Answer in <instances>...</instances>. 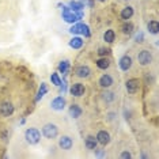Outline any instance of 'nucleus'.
Here are the masks:
<instances>
[{
    "label": "nucleus",
    "mask_w": 159,
    "mask_h": 159,
    "mask_svg": "<svg viewBox=\"0 0 159 159\" xmlns=\"http://www.w3.org/2000/svg\"><path fill=\"white\" fill-rule=\"evenodd\" d=\"M25 139L30 146H35L41 140V132L37 128H27L25 131Z\"/></svg>",
    "instance_id": "nucleus-1"
},
{
    "label": "nucleus",
    "mask_w": 159,
    "mask_h": 159,
    "mask_svg": "<svg viewBox=\"0 0 159 159\" xmlns=\"http://www.w3.org/2000/svg\"><path fill=\"white\" fill-rule=\"evenodd\" d=\"M42 135H44L48 140L56 139V137L59 136V126H57L56 124H52V122L45 124L44 126H42Z\"/></svg>",
    "instance_id": "nucleus-2"
},
{
    "label": "nucleus",
    "mask_w": 159,
    "mask_h": 159,
    "mask_svg": "<svg viewBox=\"0 0 159 159\" xmlns=\"http://www.w3.org/2000/svg\"><path fill=\"white\" fill-rule=\"evenodd\" d=\"M83 16H84L83 11H70V12H64L63 14L64 22H67V23H70V25H74V23L79 22V20H80Z\"/></svg>",
    "instance_id": "nucleus-3"
},
{
    "label": "nucleus",
    "mask_w": 159,
    "mask_h": 159,
    "mask_svg": "<svg viewBox=\"0 0 159 159\" xmlns=\"http://www.w3.org/2000/svg\"><path fill=\"white\" fill-rule=\"evenodd\" d=\"M137 61H139L140 66L146 67V66H150L151 63H152V53L150 52V50L147 49H143L139 52V55H137Z\"/></svg>",
    "instance_id": "nucleus-4"
},
{
    "label": "nucleus",
    "mask_w": 159,
    "mask_h": 159,
    "mask_svg": "<svg viewBox=\"0 0 159 159\" xmlns=\"http://www.w3.org/2000/svg\"><path fill=\"white\" fill-rule=\"evenodd\" d=\"M50 106H52V109L53 110H56V111H61V110H64V107H66V98L64 97H56L55 99H52V102H50Z\"/></svg>",
    "instance_id": "nucleus-5"
},
{
    "label": "nucleus",
    "mask_w": 159,
    "mask_h": 159,
    "mask_svg": "<svg viewBox=\"0 0 159 159\" xmlns=\"http://www.w3.org/2000/svg\"><path fill=\"white\" fill-rule=\"evenodd\" d=\"M70 93L72 97H82V95H84V93H86V87L82 83H74L70 89Z\"/></svg>",
    "instance_id": "nucleus-6"
},
{
    "label": "nucleus",
    "mask_w": 159,
    "mask_h": 159,
    "mask_svg": "<svg viewBox=\"0 0 159 159\" xmlns=\"http://www.w3.org/2000/svg\"><path fill=\"white\" fill-rule=\"evenodd\" d=\"M74 146V140L70 136H61L59 139V147L64 151H70Z\"/></svg>",
    "instance_id": "nucleus-7"
},
{
    "label": "nucleus",
    "mask_w": 159,
    "mask_h": 159,
    "mask_svg": "<svg viewBox=\"0 0 159 159\" xmlns=\"http://www.w3.org/2000/svg\"><path fill=\"white\" fill-rule=\"evenodd\" d=\"M140 87V82L137 80V79L135 78H132V79H128L125 83V89H126V91H128L129 94H135L137 90H139Z\"/></svg>",
    "instance_id": "nucleus-8"
},
{
    "label": "nucleus",
    "mask_w": 159,
    "mask_h": 159,
    "mask_svg": "<svg viewBox=\"0 0 159 159\" xmlns=\"http://www.w3.org/2000/svg\"><path fill=\"white\" fill-rule=\"evenodd\" d=\"M132 57L131 56H128V55H124L120 59V61H118V66H120L121 68V71H129L131 70V67H132Z\"/></svg>",
    "instance_id": "nucleus-9"
},
{
    "label": "nucleus",
    "mask_w": 159,
    "mask_h": 159,
    "mask_svg": "<svg viewBox=\"0 0 159 159\" xmlns=\"http://www.w3.org/2000/svg\"><path fill=\"white\" fill-rule=\"evenodd\" d=\"M95 139H97V142H98V144H101V146H103V147L110 143V135H109V132H106V131H99L97 133Z\"/></svg>",
    "instance_id": "nucleus-10"
},
{
    "label": "nucleus",
    "mask_w": 159,
    "mask_h": 159,
    "mask_svg": "<svg viewBox=\"0 0 159 159\" xmlns=\"http://www.w3.org/2000/svg\"><path fill=\"white\" fill-rule=\"evenodd\" d=\"M14 113V105L11 102H3L0 105V114L3 117H8Z\"/></svg>",
    "instance_id": "nucleus-11"
},
{
    "label": "nucleus",
    "mask_w": 159,
    "mask_h": 159,
    "mask_svg": "<svg viewBox=\"0 0 159 159\" xmlns=\"http://www.w3.org/2000/svg\"><path fill=\"white\" fill-rule=\"evenodd\" d=\"M75 74H76L78 78L80 79H86L91 75V70H90L89 66H79L76 70H75Z\"/></svg>",
    "instance_id": "nucleus-12"
},
{
    "label": "nucleus",
    "mask_w": 159,
    "mask_h": 159,
    "mask_svg": "<svg viewBox=\"0 0 159 159\" xmlns=\"http://www.w3.org/2000/svg\"><path fill=\"white\" fill-rule=\"evenodd\" d=\"M113 83H114V80H113V78H111L109 74H103L102 76L99 78V86L102 89L111 87V86H113Z\"/></svg>",
    "instance_id": "nucleus-13"
},
{
    "label": "nucleus",
    "mask_w": 159,
    "mask_h": 159,
    "mask_svg": "<svg viewBox=\"0 0 159 159\" xmlns=\"http://www.w3.org/2000/svg\"><path fill=\"white\" fill-rule=\"evenodd\" d=\"M133 14H135V10H133V7L131 6H126L125 8H122V11L120 14V16H121V19L122 20H128V19H131V18L133 16Z\"/></svg>",
    "instance_id": "nucleus-14"
},
{
    "label": "nucleus",
    "mask_w": 159,
    "mask_h": 159,
    "mask_svg": "<svg viewBox=\"0 0 159 159\" xmlns=\"http://www.w3.org/2000/svg\"><path fill=\"white\" fill-rule=\"evenodd\" d=\"M70 8L72 10V11H83L84 10V2L83 0H71V3H70Z\"/></svg>",
    "instance_id": "nucleus-15"
},
{
    "label": "nucleus",
    "mask_w": 159,
    "mask_h": 159,
    "mask_svg": "<svg viewBox=\"0 0 159 159\" xmlns=\"http://www.w3.org/2000/svg\"><path fill=\"white\" fill-rule=\"evenodd\" d=\"M68 113H70V116L72 118H79L83 113L82 107L79 106V105H71L70 109H68Z\"/></svg>",
    "instance_id": "nucleus-16"
},
{
    "label": "nucleus",
    "mask_w": 159,
    "mask_h": 159,
    "mask_svg": "<svg viewBox=\"0 0 159 159\" xmlns=\"http://www.w3.org/2000/svg\"><path fill=\"white\" fill-rule=\"evenodd\" d=\"M83 44H84V41H83L82 37H78V35H74V37L71 38L70 41V46L72 49H80Z\"/></svg>",
    "instance_id": "nucleus-17"
},
{
    "label": "nucleus",
    "mask_w": 159,
    "mask_h": 159,
    "mask_svg": "<svg viewBox=\"0 0 159 159\" xmlns=\"http://www.w3.org/2000/svg\"><path fill=\"white\" fill-rule=\"evenodd\" d=\"M95 64L99 70H107V68L110 67V60L107 59V57H101V59L95 61Z\"/></svg>",
    "instance_id": "nucleus-18"
},
{
    "label": "nucleus",
    "mask_w": 159,
    "mask_h": 159,
    "mask_svg": "<svg viewBox=\"0 0 159 159\" xmlns=\"http://www.w3.org/2000/svg\"><path fill=\"white\" fill-rule=\"evenodd\" d=\"M147 29H148V31H150L151 34L157 35L159 33V23H158V20H150L148 25H147Z\"/></svg>",
    "instance_id": "nucleus-19"
},
{
    "label": "nucleus",
    "mask_w": 159,
    "mask_h": 159,
    "mask_svg": "<svg viewBox=\"0 0 159 159\" xmlns=\"http://www.w3.org/2000/svg\"><path fill=\"white\" fill-rule=\"evenodd\" d=\"M70 61L68 60H63V61H60V64H59V71L61 72V74L64 75V76H66V75H68V72H70Z\"/></svg>",
    "instance_id": "nucleus-20"
},
{
    "label": "nucleus",
    "mask_w": 159,
    "mask_h": 159,
    "mask_svg": "<svg viewBox=\"0 0 159 159\" xmlns=\"http://www.w3.org/2000/svg\"><path fill=\"white\" fill-rule=\"evenodd\" d=\"M84 144H86V147H87L89 150H95L97 146H98V142H97V139L94 136H87L86 137Z\"/></svg>",
    "instance_id": "nucleus-21"
},
{
    "label": "nucleus",
    "mask_w": 159,
    "mask_h": 159,
    "mask_svg": "<svg viewBox=\"0 0 159 159\" xmlns=\"http://www.w3.org/2000/svg\"><path fill=\"white\" fill-rule=\"evenodd\" d=\"M46 93H48V86H46V83H41V86H39V89H38V93H37V97H35V102H38L39 99L44 98Z\"/></svg>",
    "instance_id": "nucleus-22"
},
{
    "label": "nucleus",
    "mask_w": 159,
    "mask_h": 159,
    "mask_svg": "<svg viewBox=\"0 0 159 159\" xmlns=\"http://www.w3.org/2000/svg\"><path fill=\"white\" fill-rule=\"evenodd\" d=\"M114 38H116V33H114V30H111V29H109V30H106L103 33V41L107 42V44L114 42Z\"/></svg>",
    "instance_id": "nucleus-23"
},
{
    "label": "nucleus",
    "mask_w": 159,
    "mask_h": 159,
    "mask_svg": "<svg viewBox=\"0 0 159 159\" xmlns=\"http://www.w3.org/2000/svg\"><path fill=\"white\" fill-rule=\"evenodd\" d=\"M102 99L106 103H110V102H113V101L116 99V95H114V93H111V91H105L102 94Z\"/></svg>",
    "instance_id": "nucleus-24"
},
{
    "label": "nucleus",
    "mask_w": 159,
    "mask_h": 159,
    "mask_svg": "<svg viewBox=\"0 0 159 159\" xmlns=\"http://www.w3.org/2000/svg\"><path fill=\"white\" fill-rule=\"evenodd\" d=\"M50 82H52V84H55L56 87H59V86L61 84V78L59 76L57 72H53V74L50 75Z\"/></svg>",
    "instance_id": "nucleus-25"
},
{
    "label": "nucleus",
    "mask_w": 159,
    "mask_h": 159,
    "mask_svg": "<svg viewBox=\"0 0 159 159\" xmlns=\"http://www.w3.org/2000/svg\"><path fill=\"white\" fill-rule=\"evenodd\" d=\"M80 34H82V35H84L86 38H89L90 35H91V31H90V27H89L86 23H82V22H80Z\"/></svg>",
    "instance_id": "nucleus-26"
},
{
    "label": "nucleus",
    "mask_w": 159,
    "mask_h": 159,
    "mask_svg": "<svg viewBox=\"0 0 159 159\" xmlns=\"http://www.w3.org/2000/svg\"><path fill=\"white\" fill-rule=\"evenodd\" d=\"M121 30H122V33H124V34H131L132 31H133V25H132L131 22H128V20H126V23L122 25Z\"/></svg>",
    "instance_id": "nucleus-27"
},
{
    "label": "nucleus",
    "mask_w": 159,
    "mask_h": 159,
    "mask_svg": "<svg viewBox=\"0 0 159 159\" xmlns=\"http://www.w3.org/2000/svg\"><path fill=\"white\" fill-rule=\"evenodd\" d=\"M68 31H70L72 35H78V34H80V22H79V23H78V22H76V23H74Z\"/></svg>",
    "instance_id": "nucleus-28"
},
{
    "label": "nucleus",
    "mask_w": 159,
    "mask_h": 159,
    "mask_svg": "<svg viewBox=\"0 0 159 159\" xmlns=\"http://www.w3.org/2000/svg\"><path fill=\"white\" fill-rule=\"evenodd\" d=\"M59 89H60V94H61V95H64V94L67 93V80H66V79H63V80H61V84L59 86Z\"/></svg>",
    "instance_id": "nucleus-29"
},
{
    "label": "nucleus",
    "mask_w": 159,
    "mask_h": 159,
    "mask_svg": "<svg viewBox=\"0 0 159 159\" xmlns=\"http://www.w3.org/2000/svg\"><path fill=\"white\" fill-rule=\"evenodd\" d=\"M98 55H99L101 57L109 56V55H110V49H107V48H99V49H98Z\"/></svg>",
    "instance_id": "nucleus-30"
},
{
    "label": "nucleus",
    "mask_w": 159,
    "mask_h": 159,
    "mask_svg": "<svg viewBox=\"0 0 159 159\" xmlns=\"http://www.w3.org/2000/svg\"><path fill=\"white\" fill-rule=\"evenodd\" d=\"M120 158H121V159H131L132 155H131V152H129V151H122V152L120 154Z\"/></svg>",
    "instance_id": "nucleus-31"
},
{
    "label": "nucleus",
    "mask_w": 159,
    "mask_h": 159,
    "mask_svg": "<svg viewBox=\"0 0 159 159\" xmlns=\"http://www.w3.org/2000/svg\"><path fill=\"white\" fill-rule=\"evenodd\" d=\"M136 42H143V39H144V35H143V33H139L136 35Z\"/></svg>",
    "instance_id": "nucleus-32"
},
{
    "label": "nucleus",
    "mask_w": 159,
    "mask_h": 159,
    "mask_svg": "<svg viewBox=\"0 0 159 159\" xmlns=\"http://www.w3.org/2000/svg\"><path fill=\"white\" fill-rule=\"evenodd\" d=\"M114 113H109V114H107V118H109V120H113V118H114Z\"/></svg>",
    "instance_id": "nucleus-33"
},
{
    "label": "nucleus",
    "mask_w": 159,
    "mask_h": 159,
    "mask_svg": "<svg viewBox=\"0 0 159 159\" xmlns=\"http://www.w3.org/2000/svg\"><path fill=\"white\" fill-rule=\"evenodd\" d=\"M89 6H90V7H93V0H89Z\"/></svg>",
    "instance_id": "nucleus-34"
},
{
    "label": "nucleus",
    "mask_w": 159,
    "mask_h": 159,
    "mask_svg": "<svg viewBox=\"0 0 159 159\" xmlns=\"http://www.w3.org/2000/svg\"><path fill=\"white\" fill-rule=\"evenodd\" d=\"M98 2H101V3H105V2H106V0H98Z\"/></svg>",
    "instance_id": "nucleus-35"
}]
</instances>
